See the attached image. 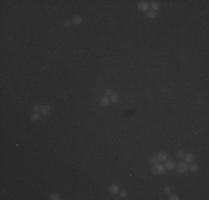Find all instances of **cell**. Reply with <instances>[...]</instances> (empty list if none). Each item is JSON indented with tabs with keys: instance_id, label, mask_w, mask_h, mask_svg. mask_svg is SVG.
I'll return each mask as SVG.
<instances>
[{
	"instance_id": "cell-1",
	"label": "cell",
	"mask_w": 209,
	"mask_h": 200,
	"mask_svg": "<svg viewBox=\"0 0 209 200\" xmlns=\"http://www.w3.org/2000/svg\"><path fill=\"white\" fill-rule=\"evenodd\" d=\"M151 172H152L153 175L162 176V175H165V173H166V168H165V166H162V164L156 163V164H152Z\"/></svg>"
},
{
	"instance_id": "cell-2",
	"label": "cell",
	"mask_w": 209,
	"mask_h": 200,
	"mask_svg": "<svg viewBox=\"0 0 209 200\" xmlns=\"http://www.w3.org/2000/svg\"><path fill=\"white\" fill-rule=\"evenodd\" d=\"M176 169H177V171L179 173H185V172H187V170H188V164H187V162H185V161H180L177 163Z\"/></svg>"
},
{
	"instance_id": "cell-3",
	"label": "cell",
	"mask_w": 209,
	"mask_h": 200,
	"mask_svg": "<svg viewBox=\"0 0 209 200\" xmlns=\"http://www.w3.org/2000/svg\"><path fill=\"white\" fill-rule=\"evenodd\" d=\"M149 8H150V4H149V2H147V1H142V2H139V3H138V10L139 11L146 12V11L149 10Z\"/></svg>"
},
{
	"instance_id": "cell-4",
	"label": "cell",
	"mask_w": 209,
	"mask_h": 200,
	"mask_svg": "<svg viewBox=\"0 0 209 200\" xmlns=\"http://www.w3.org/2000/svg\"><path fill=\"white\" fill-rule=\"evenodd\" d=\"M156 158H157L158 162H165L168 159V155H167L166 152H164V151H161V152H158L157 155H156Z\"/></svg>"
},
{
	"instance_id": "cell-5",
	"label": "cell",
	"mask_w": 209,
	"mask_h": 200,
	"mask_svg": "<svg viewBox=\"0 0 209 200\" xmlns=\"http://www.w3.org/2000/svg\"><path fill=\"white\" fill-rule=\"evenodd\" d=\"M165 168H166V170H173L176 168V162L173 160H166L165 161Z\"/></svg>"
},
{
	"instance_id": "cell-6",
	"label": "cell",
	"mask_w": 209,
	"mask_h": 200,
	"mask_svg": "<svg viewBox=\"0 0 209 200\" xmlns=\"http://www.w3.org/2000/svg\"><path fill=\"white\" fill-rule=\"evenodd\" d=\"M40 111H41V113L43 116H48L51 111V107L49 104H43V106H41V110Z\"/></svg>"
},
{
	"instance_id": "cell-7",
	"label": "cell",
	"mask_w": 209,
	"mask_h": 200,
	"mask_svg": "<svg viewBox=\"0 0 209 200\" xmlns=\"http://www.w3.org/2000/svg\"><path fill=\"white\" fill-rule=\"evenodd\" d=\"M184 158H185V161L188 162V163L193 162V161H195V159H196V157H195V155H193V153H186Z\"/></svg>"
},
{
	"instance_id": "cell-8",
	"label": "cell",
	"mask_w": 209,
	"mask_h": 200,
	"mask_svg": "<svg viewBox=\"0 0 209 200\" xmlns=\"http://www.w3.org/2000/svg\"><path fill=\"white\" fill-rule=\"evenodd\" d=\"M109 102H110V100H109V98L107 96H104V97L100 98V106L101 107H107L109 104Z\"/></svg>"
},
{
	"instance_id": "cell-9",
	"label": "cell",
	"mask_w": 209,
	"mask_h": 200,
	"mask_svg": "<svg viewBox=\"0 0 209 200\" xmlns=\"http://www.w3.org/2000/svg\"><path fill=\"white\" fill-rule=\"evenodd\" d=\"M109 192L113 193V195L118 193L119 192V187H118L117 184H110V186H109Z\"/></svg>"
},
{
	"instance_id": "cell-10",
	"label": "cell",
	"mask_w": 209,
	"mask_h": 200,
	"mask_svg": "<svg viewBox=\"0 0 209 200\" xmlns=\"http://www.w3.org/2000/svg\"><path fill=\"white\" fill-rule=\"evenodd\" d=\"M150 8L152 9L153 11H158L160 9V3H159V2H157V1H152L150 3Z\"/></svg>"
},
{
	"instance_id": "cell-11",
	"label": "cell",
	"mask_w": 209,
	"mask_h": 200,
	"mask_svg": "<svg viewBox=\"0 0 209 200\" xmlns=\"http://www.w3.org/2000/svg\"><path fill=\"white\" fill-rule=\"evenodd\" d=\"M71 21H72V23L73 24H80L82 22V18L80 17V16H75V17L72 18V20H71Z\"/></svg>"
},
{
	"instance_id": "cell-12",
	"label": "cell",
	"mask_w": 209,
	"mask_h": 200,
	"mask_svg": "<svg viewBox=\"0 0 209 200\" xmlns=\"http://www.w3.org/2000/svg\"><path fill=\"white\" fill-rule=\"evenodd\" d=\"M109 100H110L112 103H118V102H119V96L116 95V93H112V95L110 96V98H109Z\"/></svg>"
},
{
	"instance_id": "cell-13",
	"label": "cell",
	"mask_w": 209,
	"mask_h": 200,
	"mask_svg": "<svg viewBox=\"0 0 209 200\" xmlns=\"http://www.w3.org/2000/svg\"><path fill=\"white\" fill-rule=\"evenodd\" d=\"M188 169H189L190 171H192V172H197L198 169H199V167H198V164H196V163H193V162H191L190 166H188Z\"/></svg>"
},
{
	"instance_id": "cell-14",
	"label": "cell",
	"mask_w": 209,
	"mask_h": 200,
	"mask_svg": "<svg viewBox=\"0 0 209 200\" xmlns=\"http://www.w3.org/2000/svg\"><path fill=\"white\" fill-rule=\"evenodd\" d=\"M157 11H153V10H150L148 11V18H150V19H155L156 17H157Z\"/></svg>"
},
{
	"instance_id": "cell-15",
	"label": "cell",
	"mask_w": 209,
	"mask_h": 200,
	"mask_svg": "<svg viewBox=\"0 0 209 200\" xmlns=\"http://www.w3.org/2000/svg\"><path fill=\"white\" fill-rule=\"evenodd\" d=\"M50 199L51 200H59L60 199V195L58 192H52L50 195Z\"/></svg>"
},
{
	"instance_id": "cell-16",
	"label": "cell",
	"mask_w": 209,
	"mask_h": 200,
	"mask_svg": "<svg viewBox=\"0 0 209 200\" xmlns=\"http://www.w3.org/2000/svg\"><path fill=\"white\" fill-rule=\"evenodd\" d=\"M39 119H40V115L38 112H35L31 115V121H37Z\"/></svg>"
},
{
	"instance_id": "cell-17",
	"label": "cell",
	"mask_w": 209,
	"mask_h": 200,
	"mask_svg": "<svg viewBox=\"0 0 209 200\" xmlns=\"http://www.w3.org/2000/svg\"><path fill=\"white\" fill-rule=\"evenodd\" d=\"M156 163H158V160H157V158H156V156H153V157H151L150 159H149V164H156Z\"/></svg>"
},
{
	"instance_id": "cell-18",
	"label": "cell",
	"mask_w": 209,
	"mask_h": 200,
	"mask_svg": "<svg viewBox=\"0 0 209 200\" xmlns=\"http://www.w3.org/2000/svg\"><path fill=\"white\" fill-rule=\"evenodd\" d=\"M177 157H178V158H184V157H185V151H184V150L177 151Z\"/></svg>"
},
{
	"instance_id": "cell-19",
	"label": "cell",
	"mask_w": 209,
	"mask_h": 200,
	"mask_svg": "<svg viewBox=\"0 0 209 200\" xmlns=\"http://www.w3.org/2000/svg\"><path fill=\"white\" fill-rule=\"evenodd\" d=\"M71 23H72V21H70V20H66L63 23V26L66 27V28H69V27L71 26Z\"/></svg>"
},
{
	"instance_id": "cell-20",
	"label": "cell",
	"mask_w": 209,
	"mask_h": 200,
	"mask_svg": "<svg viewBox=\"0 0 209 200\" xmlns=\"http://www.w3.org/2000/svg\"><path fill=\"white\" fill-rule=\"evenodd\" d=\"M39 110H41V106H39V104H35V106H33V111L37 112V111H39Z\"/></svg>"
},
{
	"instance_id": "cell-21",
	"label": "cell",
	"mask_w": 209,
	"mask_h": 200,
	"mask_svg": "<svg viewBox=\"0 0 209 200\" xmlns=\"http://www.w3.org/2000/svg\"><path fill=\"white\" fill-rule=\"evenodd\" d=\"M164 191H165V193L169 195V193L171 192V188H170V187H165V188H164Z\"/></svg>"
},
{
	"instance_id": "cell-22",
	"label": "cell",
	"mask_w": 209,
	"mask_h": 200,
	"mask_svg": "<svg viewBox=\"0 0 209 200\" xmlns=\"http://www.w3.org/2000/svg\"><path fill=\"white\" fill-rule=\"evenodd\" d=\"M104 93H106V96H111L112 95V90H111L110 88H108V89H106V91H104Z\"/></svg>"
},
{
	"instance_id": "cell-23",
	"label": "cell",
	"mask_w": 209,
	"mask_h": 200,
	"mask_svg": "<svg viewBox=\"0 0 209 200\" xmlns=\"http://www.w3.org/2000/svg\"><path fill=\"white\" fill-rule=\"evenodd\" d=\"M120 197H121V198H126L127 197V191L126 190H122L121 192H120Z\"/></svg>"
},
{
	"instance_id": "cell-24",
	"label": "cell",
	"mask_w": 209,
	"mask_h": 200,
	"mask_svg": "<svg viewBox=\"0 0 209 200\" xmlns=\"http://www.w3.org/2000/svg\"><path fill=\"white\" fill-rule=\"evenodd\" d=\"M170 199H171V200H179V197H178L177 195H172V196L170 197Z\"/></svg>"
}]
</instances>
